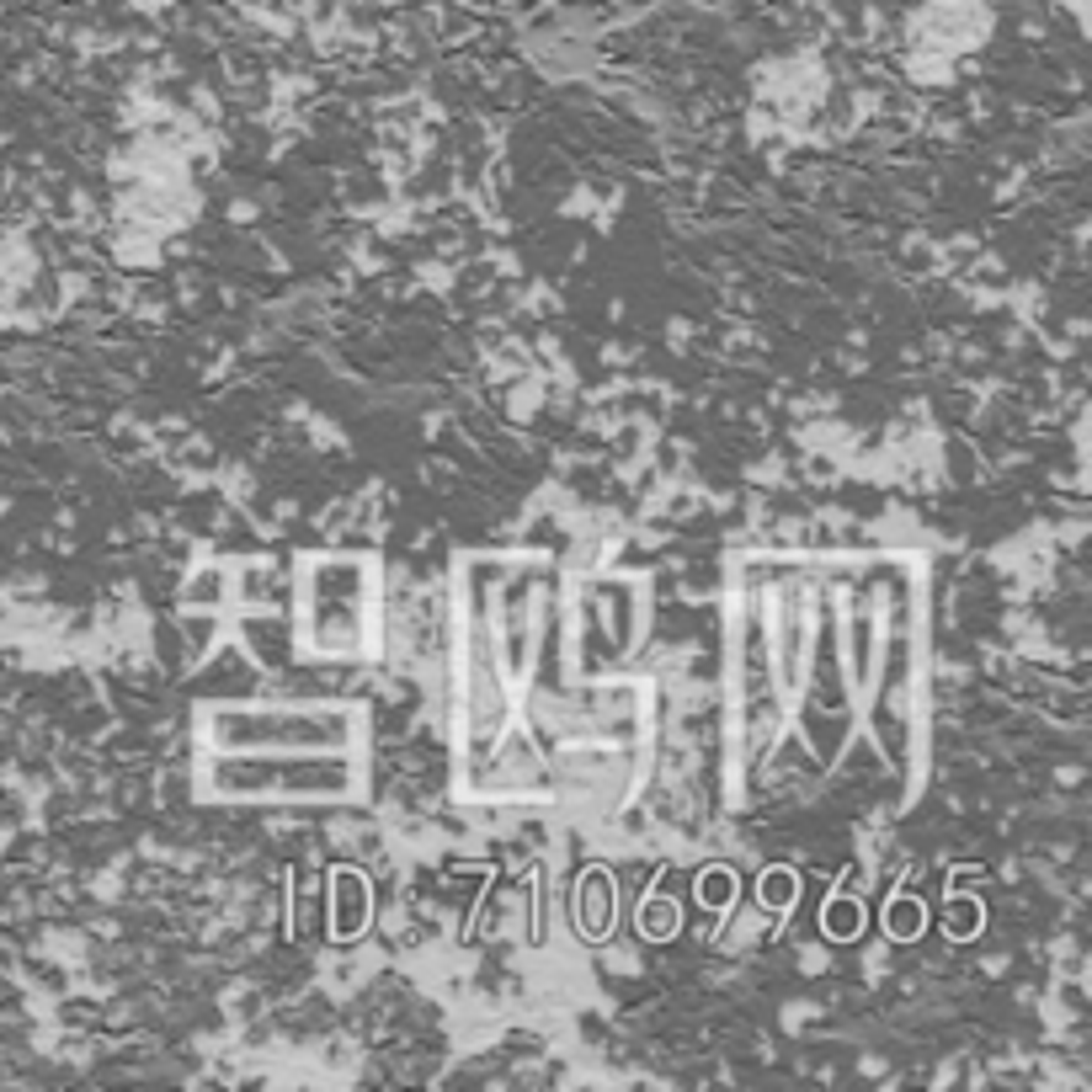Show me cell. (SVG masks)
Returning <instances> with one entry per match:
<instances>
[{
    "mask_svg": "<svg viewBox=\"0 0 1092 1092\" xmlns=\"http://www.w3.org/2000/svg\"><path fill=\"white\" fill-rule=\"evenodd\" d=\"M858 928H863V917H858V906H853V901H832V906H826V932H832V938H853Z\"/></svg>",
    "mask_w": 1092,
    "mask_h": 1092,
    "instance_id": "obj_5",
    "label": "cell"
},
{
    "mask_svg": "<svg viewBox=\"0 0 1092 1092\" xmlns=\"http://www.w3.org/2000/svg\"><path fill=\"white\" fill-rule=\"evenodd\" d=\"M645 932H650V938H672V932H677V906L656 895V901L645 906Z\"/></svg>",
    "mask_w": 1092,
    "mask_h": 1092,
    "instance_id": "obj_8",
    "label": "cell"
},
{
    "mask_svg": "<svg viewBox=\"0 0 1092 1092\" xmlns=\"http://www.w3.org/2000/svg\"><path fill=\"white\" fill-rule=\"evenodd\" d=\"M795 895H799L795 874H789V869H768V879H762V901H768L773 911H783V906H795Z\"/></svg>",
    "mask_w": 1092,
    "mask_h": 1092,
    "instance_id": "obj_4",
    "label": "cell"
},
{
    "mask_svg": "<svg viewBox=\"0 0 1092 1092\" xmlns=\"http://www.w3.org/2000/svg\"><path fill=\"white\" fill-rule=\"evenodd\" d=\"M922 922H928V911H922L917 901H895L891 906V932H895V938H917Z\"/></svg>",
    "mask_w": 1092,
    "mask_h": 1092,
    "instance_id": "obj_7",
    "label": "cell"
},
{
    "mask_svg": "<svg viewBox=\"0 0 1092 1092\" xmlns=\"http://www.w3.org/2000/svg\"><path fill=\"white\" fill-rule=\"evenodd\" d=\"M948 932H954V938H970V932H981V906H975V901L959 906V901H954V911H948Z\"/></svg>",
    "mask_w": 1092,
    "mask_h": 1092,
    "instance_id": "obj_9",
    "label": "cell"
},
{
    "mask_svg": "<svg viewBox=\"0 0 1092 1092\" xmlns=\"http://www.w3.org/2000/svg\"><path fill=\"white\" fill-rule=\"evenodd\" d=\"M214 736L219 746H267V741L341 746L352 736V719L347 715H219Z\"/></svg>",
    "mask_w": 1092,
    "mask_h": 1092,
    "instance_id": "obj_1",
    "label": "cell"
},
{
    "mask_svg": "<svg viewBox=\"0 0 1092 1092\" xmlns=\"http://www.w3.org/2000/svg\"><path fill=\"white\" fill-rule=\"evenodd\" d=\"M214 778L230 795H272V789H283V795H341L352 773L347 762H288V768H278V762H224Z\"/></svg>",
    "mask_w": 1092,
    "mask_h": 1092,
    "instance_id": "obj_2",
    "label": "cell"
},
{
    "mask_svg": "<svg viewBox=\"0 0 1092 1092\" xmlns=\"http://www.w3.org/2000/svg\"><path fill=\"white\" fill-rule=\"evenodd\" d=\"M363 922H368V891H363V879L352 874V869H341L336 874V932L352 938Z\"/></svg>",
    "mask_w": 1092,
    "mask_h": 1092,
    "instance_id": "obj_3",
    "label": "cell"
},
{
    "mask_svg": "<svg viewBox=\"0 0 1092 1092\" xmlns=\"http://www.w3.org/2000/svg\"><path fill=\"white\" fill-rule=\"evenodd\" d=\"M730 895H736V879H730L725 869H709V874L699 879V901L703 906H730Z\"/></svg>",
    "mask_w": 1092,
    "mask_h": 1092,
    "instance_id": "obj_6",
    "label": "cell"
}]
</instances>
